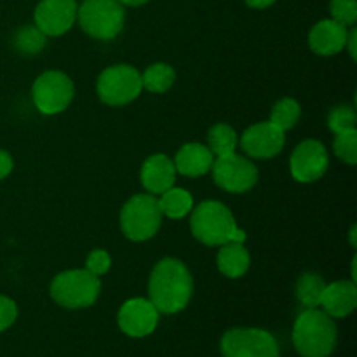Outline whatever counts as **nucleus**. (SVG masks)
<instances>
[{
    "mask_svg": "<svg viewBox=\"0 0 357 357\" xmlns=\"http://www.w3.org/2000/svg\"><path fill=\"white\" fill-rule=\"evenodd\" d=\"M194 293V281L187 265L176 258H162L153 267L149 281L150 302L159 314L181 312Z\"/></svg>",
    "mask_w": 357,
    "mask_h": 357,
    "instance_id": "obj_1",
    "label": "nucleus"
},
{
    "mask_svg": "<svg viewBox=\"0 0 357 357\" xmlns=\"http://www.w3.org/2000/svg\"><path fill=\"white\" fill-rule=\"evenodd\" d=\"M190 229L195 239L206 246L244 243L246 232L237 227L232 211L218 201H204L192 211Z\"/></svg>",
    "mask_w": 357,
    "mask_h": 357,
    "instance_id": "obj_2",
    "label": "nucleus"
},
{
    "mask_svg": "<svg viewBox=\"0 0 357 357\" xmlns=\"http://www.w3.org/2000/svg\"><path fill=\"white\" fill-rule=\"evenodd\" d=\"M293 345L302 357H330L337 347V324L324 310L307 309L293 326Z\"/></svg>",
    "mask_w": 357,
    "mask_h": 357,
    "instance_id": "obj_3",
    "label": "nucleus"
},
{
    "mask_svg": "<svg viewBox=\"0 0 357 357\" xmlns=\"http://www.w3.org/2000/svg\"><path fill=\"white\" fill-rule=\"evenodd\" d=\"M101 281L87 268L65 271L56 275L51 282V296L58 305L65 309H86L98 300Z\"/></svg>",
    "mask_w": 357,
    "mask_h": 357,
    "instance_id": "obj_4",
    "label": "nucleus"
},
{
    "mask_svg": "<svg viewBox=\"0 0 357 357\" xmlns=\"http://www.w3.org/2000/svg\"><path fill=\"white\" fill-rule=\"evenodd\" d=\"M162 211L152 194H139L129 199L121 211V229L135 243L149 241L159 232Z\"/></svg>",
    "mask_w": 357,
    "mask_h": 357,
    "instance_id": "obj_5",
    "label": "nucleus"
},
{
    "mask_svg": "<svg viewBox=\"0 0 357 357\" xmlns=\"http://www.w3.org/2000/svg\"><path fill=\"white\" fill-rule=\"evenodd\" d=\"M77 17L87 35L98 40H112L124 28V6L119 0H84Z\"/></svg>",
    "mask_w": 357,
    "mask_h": 357,
    "instance_id": "obj_6",
    "label": "nucleus"
},
{
    "mask_svg": "<svg viewBox=\"0 0 357 357\" xmlns=\"http://www.w3.org/2000/svg\"><path fill=\"white\" fill-rule=\"evenodd\" d=\"M142 75L131 65H114L103 70L98 79V96L110 107H122L142 93Z\"/></svg>",
    "mask_w": 357,
    "mask_h": 357,
    "instance_id": "obj_7",
    "label": "nucleus"
},
{
    "mask_svg": "<svg viewBox=\"0 0 357 357\" xmlns=\"http://www.w3.org/2000/svg\"><path fill=\"white\" fill-rule=\"evenodd\" d=\"M223 357H279L274 335L260 328H234L220 342Z\"/></svg>",
    "mask_w": 357,
    "mask_h": 357,
    "instance_id": "obj_8",
    "label": "nucleus"
},
{
    "mask_svg": "<svg viewBox=\"0 0 357 357\" xmlns=\"http://www.w3.org/2000/svg\"><path fill=\"white\" fill-rule=\"evenodd\" d=\"M73 87L72 79L66 73L58 72V70H49L42 73L33 84V103L38 108V112L45 115H56L68 108L72 103Z\"/></svg>",
    "mask_w": 357,
    "mask_h": 357,
    "instance_id": "obj_9",
    "label": "nucleus"
},
{
    "mask_svg": "<svg viewBox=\"0 0 357 357\" xmlns=\"http://www.w3.org/2000/svg\"><path fill=\"white\" fill-rule=\"evenodd\" d=\"M211 171L215 183L232 194L251 190L258 181V167L250 159L237 155L236 152L215 157Z\"/></svg>",
    "mask_w": 357,
    "mask_h": 357,
    "instance_id": "obj_10",
    "label": "nucleus"
},
{
    "mask_svg": "<svg viewBox=\"0 0 357 357\" xmlns=\"http://www.w3.org/2000/svg\"><path fill=\"white\" fill-rule=\"evenodd\" d=\"M330 166L326 146L317 139H305L291 153L289 167L296 181L312 183L324 176Z\"/></svg>",
    "mask_w": 357,
    "mask_h": 357,
    "instance_id": "obj_11",
    "label": "nucleus"
},
{
    "mask_svg": "<svg viewBox=\"0 0 357 357\" xmlns=\"http://www.w3.org/2000/svg\"><path fill=\"white\" fill-rule=\"evenodd\" d=\"M121 331L128 337L143 338L155 331L159 324V310L146 298H131L121 307L117 316Z\"/></svg>",
    "mask_w": 357,
    "mask_h": 357,
    "instance_id": "obj_12",
    "label": "nucleus"
},
{
    "mask_svg": "<svg viewBox=\"0 0 357 357\" xmlns=\"http://www.w3.org/2000/svg\"><path fill=\"white\" fill-rule=\"evenodd\" d=\"M286 136L282 129L268 122H260L246 131L241 136V149L255 159H272L279 155L281 150L284 149Z\"/></svg>",
    "mask_w": 357,
    "mask_h": 357,
    "instance_id": "obj_13",
    "label": "nucleus"
},
{
    "mask_svg": "<svg viewBox=\"0 0 357 357\" xmlns=\"http://www.w3.org/2000/svg\"><path fill=\"white\" fill-rule=\"evenodd\" d=\"M77 10L75 0H40L35 9V26L47 37H59L75 24Z\"/></svg>",
    "mask_w": 357,
    "mask_h": 357,
    "instance_id": "obj_14",
    "label": "nucleus"
},
{
    "mask_svg": "<svg viewBox=\"0 0 357 357\" xmlns=\"http://www.w3.org/2000/svg\"><path fill=\"white\" fill-rule=\"evenodd\" d=\"M349 30L345 24L335 20H323L310 30L309 45L316 54L333 56L344 51Z\"/></svg>",
    "mask_w": 357,
    "mask_h": 357,
    "instance_id": "obj_15",
    "label": "nucleus"
},
{
    "mask_svg": "<svg viewBox=\"0 0 357 357\" xmlns=\"http://www.w3.org/2000/svg\"><path fill=\"white\" fill-rule=\"evenodd\" d=\"M174 180H176V167L167 155L155 153L143 162L142 183L152 195H160L167 188L174 187Z\"/></svg>",
    "mask_w": 357,
    "mask_h": 357,
    "instance_id": "obj_16",
    "label": "nucleus"
},
{
    "mask_svg": "<svg viewBox=\"0 0 357 357\" xmlns=\"http://www.w3.org/2000/svg\"><path fill=\"white\" fill-rule=\"evenodd\" d=\"M330 317L351 316L357 307V288L354 281H337L333 284H326L321 298V305Z\"/></svg>",
    "mask_w": 357,
    "mask_h": 357,
    "instance_id": "obj_17",
    "label": "nucleus"
},
{
    "mask_svg": "<svg viewBox=\"0 0 357 357\" xmlns=\"http://www.w3.org/2000/svg\"><path fill=\"white\" fill-rule=\"evenodd\" d=\"M173 162L178 173L185 174V176L197 178L211 171L215 155H213L208 146L201 145V143H187V145L178 150L176 159Z\"/></svg>",
    "mask_w": 357,
    "mask_h": 357,
    "instance_id": "obj_18",
    "label": "nucleus"
},
{
    "mask_svg": "<svg viewBox=\"0 0 357 357\" xmlns=\"http://www.w3.org/2000/svg\"><path fill=\"white\" fill-rule=\"evenodd\" d=\"M251 264V257L243 243H227L220 246L218 268L230 279L243 278Z\"/></svg>",
    "mask_w": 357,
    "mask_h": 357,
    "instance_id": "obj_19",
    "label": "nucleus"
},
{
    "mask_svg": "<svg viewBox=\"0 0 357 357\" xmlns=\"http://www.w3.org/2000/svg\"><path fill=\"white\" fill-rule=\"evenodd\" d=\"M157 201H159L162 216L173 220L183 218V216H187L194 209V199H192L190 192H187L185 188H167L166 192L160 194V199H157Z\"/></svg>",
    "mask_w": 357,
    "mask_h": 357,
    "instance_id": "obj_20",
    "label": "nucleus"
},
{
    "mask_svg": "<svg viewBox=\"0 0 357 357\" xmlns=\"http://www.w3.org/2000/svg\"><path fill=\"white\" fill-rule=\"evenodd\" d=\"M174 80H176V72L173 66L167 63H155L143 72L142 86L150 93L162 94L173 87Z\"/></svg>",
    "mask_w": 357,
    "mask_h": 357,
    "instance_id": "obj_21",
    "label": "nucleus"
},
{
    "mask_svg": "<svg viewBox=\"0 0 357 357\" xmlns=\"http://www.w3.org/2000/svg\"><path fill=\"white\" fill-rule=\"evenodd\" d=\"M326 282L314 272H307L296 282V298L307 309H319Z\"/></svg>",
    "mask_w": 357,
    "mask_h": 357,
    "instance_id": "obj_22",
    "label": "nucleus"
},
{
    "mask_svg": "<svg viewBox=\"0 0 357 357\" xmlns=\"http://www.w3.org/2000/svg\"><path fill=\"white\" fill-rule=\"evenodd\" d=\"M237 135L232 126L229 124H215L208 132V149L211 150L215 157L229 155L236 152Z\"/></svg>",
    "mask_w": 357,
    "mask_h": 357,
    "instance_id": "obj_23",
    "label": "nucleus"
},
{
    "mask_svg": "<svg viewBox=\"0 0 357 357\" xmlns=\"http://www.w3.org/2000/svg\"><path fill=\"white\" fill-rule=\"evenodd\" d=\"M300 115H302V108L298 101L293 98H282L272 108L271 122L286 132L288 129L295 128L296 122L300 121Z\"/></svg>",
    "mask_w": 357,
    "mask_h": 357,
    "instance_id": "obj_24",
    "label": "nucleus"
},
{
    "mask_svg": "<svg viewBox=\"0 0 357 357\" xmlns=\"http://www.w3.org/2000/svg\"><path fill=\"white\" fill-rule=\"evenodd\" d=\"M47 35L37 26H23L14 33V47L24 54H38L45 47Z\"/></svg>",
    "mask_w": 357,
    "mask_h": 357,
    "instance_id": "obj_25",
    "label": "nucleus"
},
{
    "mask_svg": "<svg viewBox=\"0 0 357 357\" xmlns=\"http://www.w3.org/2000/svg\"><path fill=\"white\" fill-rule=\"evenodd\" d=\"M333 150L338 159H342L349 166H354L357 162V129L337 135Z\"/></svg>",
    "mask_w": 357,
    "mask_h": 357,
    "instance_id": "obj_26",
    "label": "nucleus"
},
{
    "mask_svg": "<svg viewBox=\"0 0 357 357\" xmlns=\"http://www.w3.org/2000/svg\"><path fill=\"white\" fill-rule=\"evenodd\" d=\"M357 124V114L352 107H347V105H340V107L333 108L328 117V126H330L331 131L335 135H340V132L352 131L356 129Z\"/></svg>",
    "mask_w": 357,
    "mask_h": 357,
    "instance_id": "obj_27",
    "label": "nucleus"
},
{
    "mask_svg": "<svg viewBox=\"0 0 357 357\" xmlns=\"http://www.w3.org/2000/svg\"><path fill=\"white\" fill-rule=\"evenodd\" d=\"M331 20L352 26L357 21V2L356 0H331L330 3Z\"/></svg>",
    "mask_w": 357,
    "mask_h": 357,
    "instance_id": "obj_28",
    "label": "nucleus"
},
{
    "mask_svg": "<svg viewBox=\"0 0 357 357\" xmlns=\"http://www.w3.org/2000/svg\"><path fill=\"white\" fill-rule=\"evenodd\" d=\"M110 267H112V258L105 250L91 251L89 257H87V260H86L87 271H89L91 274L98 275V278L103 274H107V272L110 271Z\"/></svg>",
    "mask_w": 357,
    "mask_h": 357,
    "instance_id": "obj_29",
    "label": "nucleus"
},
{
    "mask_svg": "<svg viewBox=\"0 0 357 357\" xmlns=\"http://www.w3.org/2000/svg\"><path fill=\"white\" fill-rule=\"evenodd\" d=\"M17 319V305L9 296L0 295V333L9 330Z\"/></svg>",
    "mask_w": 357,
    "mask_h": 357,
    "instance_id": "obj_30",
    "label": "nucleus"
},
{
    "mask_svg": "<svg viewBox=\"0 0 357 357\" xmlns=\"http://www.w3.org/2000/svg\"><path fill=\"white\" fill-rule=\"evenodd\" d=\"M13 157L6 152V150H0V180L7 178L13 171Z\"/></svg>",
    "mask_w": 357,
    "mask_h": 357,
    "instance_id": "obj_31",
    "label": "nucleus"
},
{
    "mask_svg": "<svg viewBox=\"0 0 357 357\" xmlns=\"http://www.w3.org/2000/svg\"><path fill=\"white\" fill-rule=\"evenodd\" d=\"M356 38H357V30L356 28H352V30L349 31L347 44H345V47H349V52H351L352 59H356Z\"/></svg>",
    "mask_w": 357,
    "mask_h": 357,
    "instance_id": "obj_32",
    "label": "nucleus"
},
{
    "mask_svg": "<svg viewBox=\"0 0 357 357\" xmlns=\"http://www.w3.org/2000/svg\"><path fill=\"white\" fill-rule=\"evenodd\" d=\"M275 0H246V3L250 7H255V9H265V7L272 6Z\"/></svg>",
    "mask_w": 357,
    "mask_h": 357,
    "instance_id": "obj_33",
    "label": "nucleus"
},
{
    "mask_svg": "<svg viewBox=\"0 0 357 357\" xmlns=\"http://www.w3.org/2000/svg\"><path fill=\"white\" fill-rule=\"evenodd\" d=\"M119 2L122 3V6H143V3L150 2V0H119Z\"/></svg>",
    "mask_w": 357,
    "mask_h": 357,
    "instance_id": "obj_34",
    "label": "nucleus"
},
{
    "mask_svg": "<svg viewBox=\"0 0 357 357\" xmlns=\"http://www.w3.org/2000/svg\"><path fill=\"white\" fill-rule=\"evenodd\" d=\"M356 225L354 227H352V229H351V244H352V246H354L356 248Z\"/></svg>",
    "mask_w": 357,
    "mask_h": 357,
    "instance_id": "obj_35",
    "label": "nucleus"
}]
</instances>
